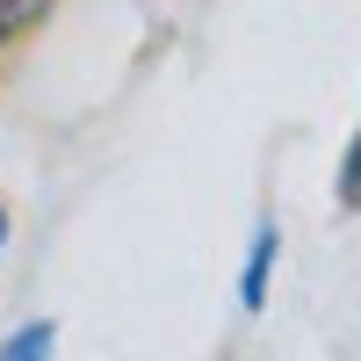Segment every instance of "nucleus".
<instances>
[{"instance_id": "1", "label": "nucleus", "mask_w": 361, "mask_h": 361, "mask_svg": "<svg viewBox=\"0 0 361 361\" xmlns=\"http://www.w3.org/2000/svg\"><path fill=\"white\" fill-rule=\"evenodd\" d=\"M275 253H282V231H275V224H260V231H253V246H246V275H238V304H246V311H260V304H267Z\"/></svg>"}, {"instance_id": "2", "label": "nucleus", "mask_w": 361, "mask_h": 361, "mask_svg": "<svg viewBox=\"0 0 361 361\" xmlns=\"http://www.w3.org/2000/svg\"><path fill=\"white\" fill-rule=\"evenodd\" d=\"M51 354H58V325L51 318H29V325H15L0 340V361H51Z\"/></svg>"}, {"instance_id": "3", "label": "nucleus", "mask_w": 361, "mask_h": 361, "mask_svg": "<svg viewBox=\"0 0 361 361\" xmlns=\"http://www.w3.org/2000/svg\"><path fill=\"white\" fill-rule=\"evenodd\" d=\"M340 202H347V209H361V137L347 145V159H340Z\"/></svg>"}, {"instance_id": "4", "label": "nucleus", "mask_w": 361, "mask_h": 361, "mask_svg": "<svg viewBox=\"0 0 361 361\" xmlns=\"http://www.w3.org/2000/svg\"><path fill=\"white\" fill-rule=\"evenodd\" d=\"M0 246H8V202H0Z\"/></svg>"}]
</instances>
